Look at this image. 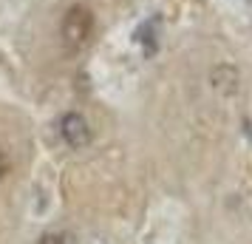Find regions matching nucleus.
<instances>
[{
	"label": "nucleus",
	"mask_w": 252,
	"mask_h": 244,
	"mask_svg": "<svg viewBox=\"0 0 252 244\" xmlns=\"http://www.w3.org/2000/svg\"><path fill=\"white\" fill-rule=\"evenodd\" d=\"M60 37L68 51H82L94 40V12L82 3H74L60 20Z\"/></svg>",
	"instance_id": "nucleus-1"
},
{
	"label": "nucleus",
	"mask_w": 252,
	"mask_h": 244,
	"mask_svg": "<svg viewBox=\"0 0 252 244\" xmlns=\"http://www.w3.org/2000/svg\"><path fill=\"white\" fill-rule=\"evenodd\" d=\"M57 131H60V139L65 142L68 148L74 151H82V148H88L91 145V125H88V119L77 111H68V114L60 116L57 122Z\"/></svg>",
	"instance_id": "nucleus-2"
},
{
	"label": "nucleus",
	"mask_w": 252,
	"mask_h": 244,
	"mask_svg": "<svg viewBox=\"0 0 252 244\" xmlns=\"http://www.w3.org/2000/svg\"><path fill=\"white\" fill-rule=\"evenodd\" d=\"M210 82L221 94H232V91H238V71L232 69V66H218L210 74Z\"/></svg>",
	"instance_id": "nucleus-3"
},
{
	"label": "nucleus",
	"mask_w": 252,
	"mask_h": 244,
	"mask_svg": "<svg viewBox=\"0 0 252 244\" xmlns=\"http://www.w3.org/2000/svg\"><path fill=\"white\" fill-rule=\"evenodd\" d=\"M40 244H71V236H65V233H46L40 239Z\"/></svg>",
	"instance_id": "nucleus-4"
},
{
	"label": "nucleus",
	"mask_w": 252,
	"mask_h": 244,
	"mask_svg": "<svg viewBox=\"0 0 252 244\" xmlns=\"http://www.w3.org/2000/svg\"><path fill=\"white\" fill-rule=\"evenodd\" d=\"M6 174H9V156L0 151V179H3Z\"/></svg>",
	"instance_id": "nucleus-5"
}]
</instances>
